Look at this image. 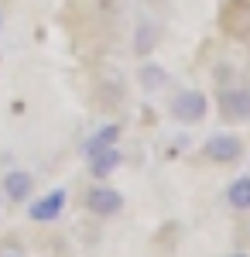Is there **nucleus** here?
<instances>
[{
    "mask_svg": "<svg viewBox=\"0 0 250 257\" xmlns=\"http://www.w3.org/2000/svg\"><path fill=\"white\" fill-rule=\"evenodd\" d=\"M62 209H65V189H55V192L41 196L38 202H31L28 206V216L35 219V223H52V219L62 216Z\"/></svg>",
    "mask_w": 250,
    "mask_h": 257,
    "instance_id": "423d86ee",
    "label": "nucleus"
},
{
    "mask_svg": "<svg viewBox=\"0 0 250 257\" xmlns=\"http://www.w3.org/2000/svg\"><path fill=\"white\" fill-rule=\"evenodd\" d=\"M0 257H28V247L18 237H0Z\"/></svg>",
    "mask_w": 250,
    "mask_h": 257,
    "instance_id": "9b49d317",
    "label": "nucleus"
},
{
    "mask_svg": "<svg viewBox=\"0 0 250 257\" xmlns=\"http://www.w3.org/2000/svg\"><path fill=\"white\" fill-rule=\"evenodd\" d=\"M219 113L226 120H236V123L250 120V86L223 89V93H219Z\"/></svg>",
    "mask_w": 250,
    "mask_h": 257,
    "instance_id": "20e7f679",
    "label": "nucleus"
},
{
    "mask_svg": "<svg viewBox=\"0 0 250 257\" xmlns=\"http://www.w3.org/2000/svg\"><path fill=\"white\" fill-rule=\"evenodd\" d=\"M206 110H209V99H206V93H199V89H182V93H175L172 103H168V113H172L178 123H185V127L199 123V120L206 117Z\"/></svg>",
    "mask_w": 250,
    "mask_h": 257,
    "instance_id": "f257e3e1",
    "label": "nucleus"
},
{
    "mask_svg": "<svg viewBox=\"0 0 250 257\" xmlns=\"http://www.w3.org/2000/svg\"><path fill=\"white\" fill-rule=\"evenodd\" d=\"M120 165H123V155H120L116 144H110V148H103V151H96V155L89 158V175L93 178H110Z\"/></svg>",
    "mask_w": 250,
    "mask_h": 257,
    "instance_id": "0eeeda50",
    "label": "nucleus"
},
{
    "mask_svg": "<svg viewBox=\"0 0 250 257\" xmlns=\"http://www.w3.org/2000/svg\"><path fill=\"white\" fill-rule=\"evenodd\" d=\"M226 206L236 213H250V175H236L226 185Z\"/></svg>",
    "mask_w": 250,
    "mask_h": 257,
    "instance_id": "6e6552de",
    "label": "nucleus"
},
{
    "mask_svg": "<svg viewBox=\"0 0 250 257\" xmlns=\"http://www.w3.org/2000/svg\"><path fill=\"white\" fill-rule=\"evenodd\" d=\"M0 209H4V196H0Z\"/></svg>",
    "mask_w": 250,
    "mask_h": 257,
    "instance_id": "4468645a",
    "label": "nucleus"
},
{
    "mask_svg": "<svg viewBox=\"0 0 250 257\" xmlns=\"http://www.w3.org/2000/svg\"><path fill=\"white\" fill-rule=\"evenodd\" d=\"M154 35H158V31H154V24H148V21H141V24H137V41H134V52H137V55H148V52L154 48Z\"/></svg>",
    "mask_w": 250,
    "mask_h": 257,
    "instance_id": "1a4fd4ad",
    "label": "nucleus"
},
{
    "mask_svg": "<svg viewBox=\"0 0 250 257\" xmlns=\"http://www.w3.org/2000/svg\"><path fill=\"white\" fill-rule=\"evenodd\" d=\"M0 196L7 206H24V202H31L35 196V175L28 172V168H11V172H4L0 178Z\"/></svg>",
    "mask_w": 250,
    "mask_h": 257,
    "instance_id": "f03ea898",
    "label": "nucleus"
},
{
    "mask_svg": "<svg viewBox=\"0 0 250 257\" xmlns=\"http://www.w3.org/2000/svg\"><path fill=\"white\" fill-rule=\"evenodd\" d=\"M82 206H86V213H93V216H116L120 209H123V196L110 189V185H93L86 199H82Z\"/></svg>",
    "mask_w": 250,
    "mask_h": 257,
    "instance_id": "7ed1b4c3",
    "label": "nucleus"
},
{
    "mask_svg": "<svg viewBox=\"0 0 250 257\" xmlns=\"http://www.w3.org/2000/svg\"><path fill=\"white\" fill-rule=\"evenodd\" d=\"M0 28H4V14H0Z\"/></svg>",
    "mask_w": 250,
    "mask_h": 257,
    "instance_id": "ddd939ff",
    "label": "nucleus"
},
{
    "mask_svg": "<svg viewBox=\"0 0 250 257\" xmlns=\"http://www.w3.org/2000/svg\"><path fill=\"white\" fill-rule=\"evenodd\" d=\"M226 257H250V254H226Z\"/></svg>",
    "mask_w": 250,
    "mask_h": 257,
    "instance_id": "f8f14e48",
    "label": "nucleus"
},
{
    "mask_svg": "<svg viewBox=\"0 0 250 257\" xmlns=\"http://www.w3.org/2000/svg\"><path fill=\"white\" fill-rule=\"evenodd\" d=\"M165 69L161 65H154V62H148V65H141V82H144V89H158V86H165Z\"/></svg>",
    "mask_w": 250,
    "mask_h": 257,
    "instance_id": "9d476101",
    "label": "nucleus"
},
{
    "mask_svg": "<svg viewBox=\"0 0 250 257\" xmlns=\"http://www.w3.org/2000/svg\"><path fill=\"white\" fill-rule=\"evenodd\" d=\"M202 151H206V158L216 161V165H233V161L243 155V141L233 138V134H212Z\"/></svg>",
    "mask_w": 250,
    "mask_h": 257,
    "instance_id": "39448f33",
    "label": "nucleus"
}]
</instances>
